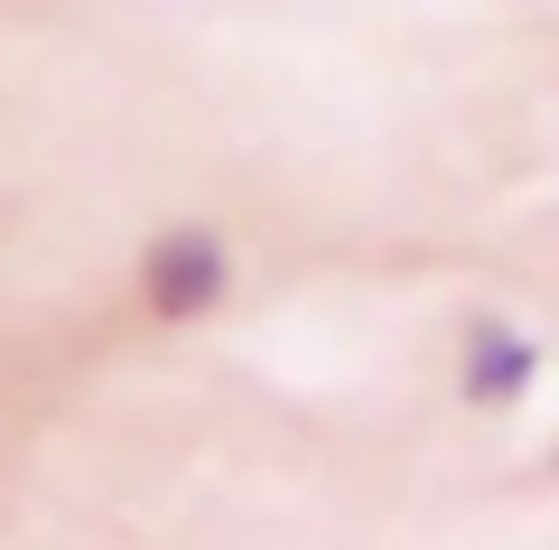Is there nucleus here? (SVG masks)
<instances>
[{"mask_svg":"<svg viewBox=\"0 0 559 550\" xmlns=\"http://www.w3.org/2000/svg\"><path fill=\"white\" fill-rule=\"evenodd\" d=\"M234 290V253H224L215 224H168L150 253H140V308L159 327H197V317L224 308Z\"/></svg>","mask_w":559,"mask_h":550,"instance_id":"nucleus-1","label":"nucleus"},{"mask_svg":"<svg viewBox=\"0 0 559 550\" xmlns=\"http://www.w3.org/2000/svg\"><path fill=\"white\" fill-rule=\"evenodd\" d=\"M540 383V346L522 327H503V317H485L476 336H466V374H457V393L476 401V411H503V401H522Z\"/></svg>","mask_w":559,"mask_h":550,"instance_id":"nucleus-2","label":"nucleus"}]
</instances>
